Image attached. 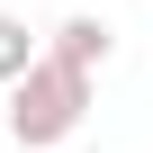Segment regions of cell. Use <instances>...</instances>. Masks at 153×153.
Listing matches in <instances>:
<instances>
[{"mask_svg":"<svg viewBox=\"0 0 153 153\" xmlns=\"http://www.w3.org/2000/svg\"><path fill=\"white\" fill-rule=\"evenodd\" d=\"M36 54H45V45H36V27H27L18 9H0V90H9V81H18Z\"/></svg>","mask_w":153,"mask_h":153,"instance_id":"cell-3","label":"cell"},{"mask_svg":"<svg viewBox=\"0 0 153 153\" xmlns=\"http://www.w3.org/2000/svg\"><path fill=\"white\" fill-rule=\"evenodd\" d=\"M90 117V72H72L63 54H36L18 81H9V135L27 153H54L72 144V126Z\"/></svg>","mask_w":153,"mask_h":153,"instance_id":"cell-1","label":"cell"},{"mask_svg":"<svg viewBox=\"0 0 153 153\" xmlns=\"http://www.w3.org/2000/svg\"><path fill=\"white\" fill-rule=\"evenodd\" d=\"M45 54H63L72 72H99L108 54H117V36H108V18H90V9H72L54 36H45Z\"/></svg>","mask_w":153,"mask_h":153,"instance_id":"cell-2","label":"cell"}]
</instances>
